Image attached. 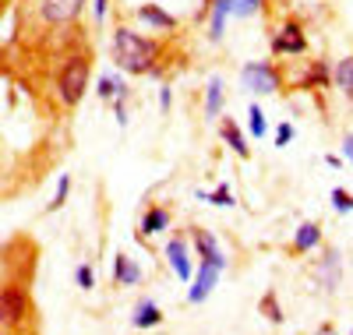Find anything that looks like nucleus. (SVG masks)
Returning <instances> with one entry per match:
<instances>
[{
    "mask_svg": "<svg viewBox=\"0 0 353 335\" xmlns=\"http://www.w3.org/2000/svg\"><path fill=\"white\" fill-rule=\"evenodd\" d=\"M71 184H74V180H71V173H64L61 180H57V191H53V201L43 208L46 212V216H53V212H61L64 208V201L71 198Z\"/></svg>",
    "mask_w": 353,
    "mask_h": 335,
    "instance_id": "23",
    "label": "nucleus"
},
{
    "mask_svg": "<svg viewBox=\"0 0 353 335\" xmlns=\"http://www.w3.org/2000/svg\"><path fill=\"white\" fill-rule=\"evenodd\" d=\"M258 311L265 314V321H272V325H283V321H286V314H283V307H279V293H276V290H265V293H261Z\"/></svg>",
    "mask_w": 353,
    "mask_h": 335,
    "instance_id": "22",
    "label": "nucleus"
},
{
    "mask_svg": "<svg viewBox=\"0 0 353 335\" xmlns=\"http://www.w3.org/2000/svg\"><path fill=\"white\" fill-rule=\"evenodd\" d=\"M219 276H223V268H216V265H201L198 261V268H194V279L188 283L191 290H188V303H205L212 296V290H216V283H219Z\"/></svg>",
    "mask_w": 353,
    "mask_h": 335,
    "instance_id": "9",
    "label": "nucleus"
},
{
    "mask_svg": "<svg viewBox=\"0 0 353 335\" xmlns=\"http://www.w3.org/2000/svg\"><path fill=\"white\" fill-rule=\"evenodd\" d=\"M191 243H194V254H198V261L201 265H216V268H223L226 272V254H223V247H219V240L209 233V230H191Z\"/></svg>",
    "mask_w": 353,
    "mask_h": 335,
    "instance_id": "10",
    "label": "nucleus"
},
{
    "mask_svg": "<svg viewBox=\"0 0 353 335\" xmlns=\"http://www.w3.org/2000/svg\"><path fill=\"white\" fill-rule=\"evenodd\" d=\"M301 53H307L301 21H286L279 32H272V57H301Z\"/></svg>",
    "mask_w": 353,
    "mask_h": 335,
    "instance_id": "8",
    "label": "nucleus"
},
{
    "mask_svg": "<svg viewBox=\"0 0 353 335\" xmlns=\"http://www.w3.org/2000/svg\"><path fill=\"white\" fill-rule=\"evenodd\" d=\"M85 4L88 0H39V21L53 25V28H64V25L78 21Z\"/></svg>",
    "mask_w": 353,
    "mask_h": 335,
    "instance_id": "6",
    "label": "nucleus"
},
{
    "mask_svg": "<svg viewBox=\"0 0 353 335\" xmlns=\"http://www.w3.org/2000/svg\"><path fill=\"white\" fill-rule=\"evenodd\" d=\"M343 159L353 166V134H346V138H343Z\"/></svg>",
    "mask_w": 353,
    "mask_h": 335,
    "instance_id": "32",
    "label": "nucleus"
},
{
    "mask_svg": "<svg viewBox=\"0 0 353 335\" xmlns=\"http://www.w3.org/2000/svg\"><path fill=\"white\" fill-rule=\"evenodd\" d=\"M96 96L103 99V103H128L131 99V88H128V81L121 78V74H103L99 78V88H96Z\"/></svg>",
    "mask_w": 353,
    "mask_h": 335,
    "instance_id": "18",
    "label": "nucleus"
},
{
    "mask_svg": "<svg viewBox=\"0 0 353 335\" xmlns=\"http://www.w3.org/2000/svg\"><path fill=\"white\" fill-rule=\"evenodd\" d=\"M134 14H138V21L149 25L152 32H173V28H176V14H170V11L159 8V4H138Z\"/></svg>",
    "mask_w": 353,
    "mask_h": 335,
    "instance_id": "12",
    "label": "nucleus"
},
{
    "mask_svg": "<svg viewBox=\"0 0 353 335\" xmlns=\"http://www.w3.org/2000/svg\"><path fill=\"white\" fill-rule=\"evenodd\" d=\"M74 283H78V290H85V293H88V290L96 286V268L88 265V261H81V265L74 268Z\"/></svg>",
    "mask_w": 353,
    "mask_h": 335,
    "instance_id": "27",
    "label": "nucleus"
},
{
    "mask_svg": "<svg viewBox=\"0 0 353 335\" xmlns=\"http://www.w3.org/2000/svg\"><path fill=\"white\" fill-rule=\"evenodd\" d=\"M170 223H173L170 208H163V205H149V208L141 212L138 230H141V236H159V233H166V230H170Z\"/></svg>",
    "mask_w": 353,
    "mask_h": 335,
    "instance_id": "14",
    "label": "nucleus"
},
{
    "mask_svg": "<svg viewBox=\"0 0 353 335\" xmlns=\"http://www.w3.org/2000/svg\"><path fill=\"white\" fill-rule=\"evenodd\" d=\"M198 201H209V205H219V208H233V205H237L230 184H219L216 191H198Z\"/></svg>",
    "mask_w": 353,
    "mask_h": 335,
    "instance_id": "24",
    "label": "nucleus"
},
{
    "mask_svg": "<svg viewBox=\"0 0 353 335\" xmlns=\"http://www.w3.org/2000/svg\"><path fill=\"white\" fill-rule=\"evenodd\" d=\"M92 11H96V21L103 25L106 21V11H110V0H92Z\"/></svg>",
    "mask_w": 353,
    "mask_h": 335,
    "instance_id": "31",
    "label": "nucleus"
},
{
    "mask_svg": "<svg viewBox=\"0 0 353 335\" xmlns=\"http://www.w3.org/2000/svg\"><path fill=\"white\" fill-rule=\"evenodd\" d=\"M219 138L233 148V156H237V159H251V145H248L244 131L233 124V116H223V120H219Z\"/></svg>",
    "mask_w": 353,
    "mask_h": 335,
    "instance_id": "15",
    "label": "nucleus"
},
{
    "mask_svg": "<svg viewBox=\"0 0 353 335\" xmlns=\"http://www.w3.org/2000/svg\"><path fill=\"white\" fill-rule=\"evenodd\" d=\"M248 128H251V138H265V131H269V120H265L261 106H248Z\"/></svg>",
    "mask_w": 353,
    "mask_h": 335,
    "instance_id": "25",
    "label": "nucleus"
},
{
    "mask_svg": "<svg viewBox=\"0 0 353 335\" xmlns=\"http://www.w3.org/2000/svg\"><path fill=\"white\" fill-rule=\"evenodd\" d=\"M332 208H336V212H353V194H350L346 187H336V191H332Z\"/></svg>",
    "mask_w": 353,
    "mask_h": 335,
    "instance_id": "29",
    "label": "nucleus"
},
{
    "mask_svg": "<svg viewBox=\"0 0 353 335\" xmlns=\"http://www.w3.org/2000/svg\"><path fill=\"white\" fill-rule=\"evenodd\" d=\"M166 265L173 268V276L181 283H191L194 279V261H191V236L188 233H176L166 240Z\"/></svg>",
    "mask_w": 353,
    "mask_h": 335,
    "instance_id": "5",
    "label": "nucleus"
},
{
    "mask_svg": "<svg viewBox=\"0 0 353 335\" xmlns=\"http://www.w3.org/2000/svg\"><path fill=\"white\" fill-rule=\"evenodd\" d=\"M293 138H297V128H293L290 120H283V124L276 128V138H272V145H276V148H286Z\"/></svg>",
    "mask_w": 353,
    "mask_h": 335,
    "instance_id": "28",
    "label": "nucleus"
},
{
    "mask_svg": "<svg viewBox=\"0 0 353 335\" xmlns=\"http://www.w3.org/2000/svg\"><path fill=\"white\" fill-rule=\"evenodd\" d=\"M32 318V303L21 283H4L0 286V332H18Z\"/></svg>",
    "mask_w": 353,
    "mask_h": 335,
    "instance_id": "3",
    "label": "nucleus"
},
{
    "mask_svg": "<svg viewBox=\"0 0 353 335\" xmlns=\"http://www.w3.org/2000/svg\"><path fill=\"white\" fill-rule=\"evenodd\" d=\"M332 85L339 88V92H346V96L353 99V53L343 57L339 64L332 68Z\"/></svg>",
    "mask_w": 353,
    "mask_h": 335,
    "instance_id": "21",
    "label": "nucleus"
},
{
    "mask_svg": "<svg viewBox=\"0 0 353 335\" xmlns=\"http://www.w3.org/2000/svg\"><path fill=\"white\" fill-rule=\"evenodd\" d=\"M332 85V68L325 60H311L307 64V74L301 78V88L304 92H318V88H329Z\"/></svg>",
    "mask_w": 353,
    "mask_h": 335,
    "instance_id": "19",
    "label": "nucleus"
},
{
    "mask_svg": "<svg viewBox=\"0 0 353 335\" xmlns=\"http://www.w3.org/2000/svg\"><path fill=\"white\" fill-rule=\"evenodd\" d=\"M325 163H329L332 170H339V166H343V156H325Z\"/></svg>",
    "mask_w": 353,
    "mask_h": 335,
    "instance_id": "33",
    "label": "nucleus"
},
{
    "mask_svg": "<svg viewBox=\"0 0 353 335\" xmlns=\"http://www.w3.org/2000/svg\"><path fill=\"white\" fill-rule=\"evenodd\" d=\"M314 283L321 286V293H329V296L339 290V283H343V254H339V247L321 251V258L314 265Z\"/></svg>",
    "mask_w": 353,
    "mask_h": 335,
    "instance_id": "7",
    "label": "nucleus"
},
{
    "mask_svg": "<svg viewBox=\"0 0 353 335\" xmlns=\"http://www.w3.org/2000/svg\"><path fill=\"white\" fill-rule=\"evenodd\" d=\"M198 18H209L205 32H209V43H223V32H226V18H230V0H205Z\"/></svg>",
    "mask_w": 353,
    "mask_h": 335,
    "instance_id": "11",
    "label": "nucleus"
},
{
    "mask_svg": "<svg viewBox=\"0 0 353 335\" xmlns=\"http://www.w3.org/2000/svg\"><path fill=\"white\" fill-rule=\"evenodd\" d=\"M350 335H353V328H350Z\"/></svg>",
    "mask_w": 353,
    "mask_h": 335,
    "instance_id": "35",
    "label": "nucleus"
},
{
    "mask_svg": "<svg viewBox=\"0 0 353 335\" xmlns=\"http://www.w3.org/2000/svg\"><path fill=\"white\" fill-rule=\"evenodd\" d=\"M318 247H321V226L318 223H304L297 230V236H293V243H290V254L301 258V254H311Z\"/></svg>",
    "mask_w": 353,
    "mask_h": 335,
    "instance_id": "16",
    "label": "nucleus"
},
{
    "mask_svg": "<svg viewBox=\"0 0 353 335\" xmlns=\"http://www.w3.org/2000/svg\"><path fill=\"white\" fill-rule=\"evenodd\" d=\"M241 85L251 96H276L283 88V71L272 60H248L241 68Z\"/></svg>",
    "mask_w": 353,
    "mask_h": 335,
    "instance_id": "4",
    "label": "nucleus"
},
{
    "mask_svg": "<svg viewBox=\"0 0 353 335\" xmlns=\"http://www.w3.org/2000/svg\"><path fill=\"white\" fill-rule=\"evenodd\" d=\"M156 325H163V307H159L156 300L141 296V300L134 303V314H131V328H156Z\"/></svg>",
    "mask_w": 353,
    "mask_h": 335,
    "instance_id": "17",
    "label": "nucleus"
},
{
    "mask_svg": "<svg viewBox=\"0 0 353 335\" xmlns=\"http://www.w3.org/2000/svg\"><path fill=\"white\" fill-rule=\"evenodd\" d=\"M223 99H226V92H223V78L212 74L209 85H205V120H216V116L223 113Z\"/></svg>",
    "mask_w": 353,
    "mask_h": 335,
    "instance_id": "20",
    "label": "nucleus"
},
{
    "mask_svg": "<svg viewBox=\"0 0 353 335\" xmlns=\"http://www.w3.org/2000/svg\"><path fill=\"white\" fill-rule=\"evenodd\" d=\"M113 60L124 74H159L156 60H159V43L134 32V28L121 25L113 32Z\"/></svg>",
    "mask_w": 353,
    "mask_h": 335,
    "instance_id": "1",
    "label": "nucleus"
},
{
    "mask_svg": "<svg viewBox=\"0 0 353 335\" xmlns=\"http://www.w3.org/2000/svg\"><path fill=\"white\" fill-rule=\"evenodd\" d=\"M318 335H336V325H329V321H325V325L318 328Z\"/></svg>",
    "mask_w": 353,
    "mask_h": 335,
    "instance_id": "34",
    "label": "nucleus"
},
{
    "mask_svg": "<svg viewBox=\"0 0 353 335\" xmlns=\"http://www.w3.org/2000/svg\"><path fill=\"white\" fill-rule=\"evenodd\" d=\"M261 0H230V18H251L258 14Z\"/></svg>",
    "mask_w": 353,
    "mask_h": 335,
    "instance_id": "26",
    "label": "nucleus"
},
{
    "mask_svg": "<svg viewBox=\"0 0 353 335\" xmlns=\"http://www.w3.org/2000/svg\"><path fill=\"white\" fill-rule=\"evenodd\" d=\"M141 283V265L131 258V254H117L113 258V286H121V290H128V286H138Z\"/></svg>",
    "mask_w": 353,
    "mask_h": 335,
    "instance_id": "13",
    "label": "nucleus"
},
{
    "mask_svg": "<svg viewBox=\"0 0 353 335\" xmlns=\"http://www.w3.org/2000/svg\"><path fill=\"white\" fill-rule=\"evenodd\" d=\"M85 88H88V57L85 53L64 57L61 71H57V99L71 110L85 99Z\"/></svg>",
    "mask_w": 353,
    "mask_h": 335,
    "instance_id": "2",
    "label": "nucleus"
},
{
    "mask_svg": "<svg viewBox=\"0 0 353 335\" xmlns=\"http://www.w3.org/2000/svg\"><path fill=\"white\" fill-rule=\"evenodd\" d=\"M170 103H173V88L159 85V113H170Z\"/></svg>",
    "mask_w": 353,
    "mask_h": 335,
    "instance_id": "30",
    "label": "nucleus"
}]
</instances>
